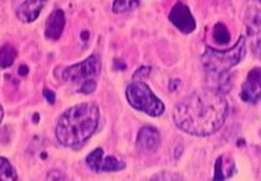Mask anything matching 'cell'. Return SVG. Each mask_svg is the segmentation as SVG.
I'll return each mask as SVG.
<instances>
[{"label": "cell", "mask_w": 261, "mask_h": 181, "mask_svg": "<svg viewBox=\"0 0 261 181\" xmlns=\"http://www.w3.org/2000/svg\"><path fill=\"white\" fill-rule=\"evenodd\" d=\"M229 104L225 95L213 87L192 92L173 109V121L181 131L195 137L214 134L225 123Z\"/></svg>", "instance_id": "cell-1"}, {"label": "cell", "mask_w": 261, "mask_h": 181, "mask_svg": "<svg viewBox=\"0 0 261 181\" xmlns=\"http://www.w3.org/2000/svg\"><path fill=\"white\" fill-rule=\"evenodd\" d=\"M100 120V109L93 103H82L69 107L59 118L55 135L59 143L67 148L84 144L96 131Z\"/></svg>", "instance_id": "cell-2"}, {"label": "cell", "mask_w": 261, "mask_h": 181, "mask_svg": "<svg viewBox=\"0 0 261 181\" xmlns=\"http://www.w3.org/2000/svg\"><path fill=\"white\" fill-rule=\"evenodd\" d=\"M246 54V38L241 35L237 44L231 49L218 50L212 47H206L201 55V64L206 74L214 81V85L209 86L219 90L225 94L230 89L231 83L229 79V70L238 65Z\"/></svg>", "instance_id": "cell-3"}, {"label": "cell", "mask_w": 261, "mask_h": 181, "mask_svg": "<svg viewBox=\"0 0 261 181\" xmlns=\"http://www.w3.org/2000/svg\"><path fill=\"white\" fill-rule=\"evenodd\" d=\"M126 98L130 106L153 118L160 117L166 109L163 101L155 96L143 80L132 81L126 89Z\"/></svg>", "instance_id": "cell-4"}, {"label": "cell", "mask_w": 261, "mask_h": 181, "mask_svg": "<svg viewBox=\"0 0 261 181\" xmlns=\"http://www.w3.org/2000/svg\"><path fill=\"white\" fill-rule=\"evenodd\" d=\"M101 73V60L98 55L93 54L81 63L71 65L62 72V79L71 83H82L95 80Z\"/></svg>", "instance_id": "cell-5"}, {"label": "cell", "mask_w": 261, "mask_h": 181, "mask_svg": "<svg viewBox=\"0 0 261 181\" xmlns=\"http://www.w3.org/2000/svg\"><path fill=\"white\" fill-rule=\"evenodd\" d=\"M245 25L252 53L261 59V10L252 7L246 11Z\"/></svg>", "instance_id": "cell-6"}, {"label": "cell", "mask_w": 261, "mask_h": 181, "mask_svg": "<svg viewBox=\"0 0 261 181\" xmlns=\"http://www.w3.org/2000/svg\"><path fill=\"white\" fill-rule=\"evenodd\" d=\"M169 20L179 32L183 34H191L195 30V20L188 5L184 3H175L169 13Z\"/></svg>", "instance_id": "cell-7"}, {"label": "cell", "mask_w": 261, "mask_h": 181, "mask_svg": "<svg viewBox=\"0 0 261 181\" xmlns=\"http://www.w3.org/2000/svg\"><path fill=\"white\" fill-rule=\"evenodd\" d=\"M161 145L160 131L153 126H143L137 135V148L143 152H155Z\"/></svg>", "instance_id": "cell-8"}, {"label": "cell", "mask_w": 261, "mask_h": 181, "mask_svg": "<svg viewBox=\"0 0 261 181\" xmlns=\"http://www.w3.org/2000/svg\"><path fill=\"white\" fill-rule=\"evenodd\" d=\"M65 22V13L61 9L54 10L47 18L46 24H45V36L50 40H58L64 32Z\"/></svg>", "instance_id": "cell-9"}, {"label": "cell", "mask_w": 261, "mask_h": 181, "mask_svg": "<svg viewBox=\"0 0 261 181\" xmlns=\"http://www.w3.org/2000/svg\"><path fill=\"white\" fill-rule=\"evenodd\" d=\"M44 7L45 2L41 0H28L16 8V16L22 22H33L39 18Z\"/></svg>", "instance_id": "cell-10"}, {"label": "cell", "mask_w": 261, "mask_h": 181, "mask_svg": "<svg viewBox=\"0 0 261 181\" xmlns=\"http://www.w3.org/2000/svg\"><path fill=\"white\" fill-rule=\"evenodd\" d=\"M237 172L235 161L229 155H220L215 161L214 177L213 181H226Z\"/></svg>", "instance_id": "cell-11"}, {"label": "cell", "mask_w": 261, "mask_h": 181, "mask_svg": "<svg viewBox=\"0 0 261 181\" xmlns=\"http://www.w3.org/2000/svg\"><path fill=\"white\" fill-rule=\"evenodd\" d=\"M240 98L241 100L248 104H257L261 100V87L246 80L241 86Z\"/></svg>", "instance_id": "cell-12"}, {"label": "cell", "mask_w": 261, "mask_h": 181, "mask_svg": "<svg viewBox=\"0 0 261 181\" xmlns=\"http://www.w3.org/2000/svg\"><path fill=\"white\" fill-rule=\"evenodd\" d=\"M103 150L97 148L93 150L92 152H90L86 157V164L87 166L91 169L92 171L95 172H100L101 171V166H102V161H103Z\"/></svg>", "instance_id": "cell-13"}, {"label": "cell", "mask_w": 261, "mask_h": 181, "mask_svg": "<svg viewBox=\"0 0 261 181\" xmlns=\"http://www.w3.org/2000/svg\"><path fill=\"white\" fill-rule=\"evenodd\" d=\"M0 175L2 181H18V174L7 157L2 156L0 159Z\"/></svg>", "instance_id": "cell-14"}, {"label": "cell", "mask_w": 261, "mask_h": 181, "mask_svg": "<svg viewBox=\"0 0 261 181\" xmlns=\"http://www.w3.org/2000/svg\"><path fill=\"white\" fill-rule=\"evenodd\" d=\"M213 38L218 44H228L230 41V33L223 22H218L213 29Z\"/></svg>", "instance_id": "cell-15"}, {"label": "cell", "mask_w": 261, "mask_h": 181, "mask_svg": "<svg viewBox=\"0 0 261 181\" xmlns=\"http://www.w3.org/2000/svg\"><path fill=\"white\" fill-rule=\"evenodd\" d=\"M126 168V164L123 161L116 159L115 156H106L102 161V166H101V171L105 172H110V171H120L122 169Z\"/></svg>", "instance_id": "cell-16"}, {"label": "cell", "mask_w": 261, "mask_h": 181, "mask_svg": "<svg viewBox=\"0 0 261 181\" xmlns=\"http://www.w3.org/2000/svg\"><path fill=\"white\" fill-rule=\"evenodd\" d=\"M16 58V50L15 48L11 47L10 44H5L2 47V67L7 69L11 64L14 63Z\"/></svg>", "instance_id": "cell-17"}, {"label": "cell", "mask_w": 261, "mask_h": 181, "mask_svg": "<svg viewBox=\"0 0 261 181\" xmlns=\"http://www.w3.org/2000/svg\"><path fill=\"white\" fill-rule=\"evenodd\" d=\"M140 5L138 0H116L112 4L113 13H126Z\"/></svg>", "instance_id": "cell-18"}, {"label": "cell", "mask_w": 261, "mask_h": 181, "mask_svg": "<svg viewBox=\"0 0 261 181\" xmlns=\"http://www.w3.org/2000/svg\"><path fill=\"white\" fill-rule=\"evenodd\" d=\"M149 181H184L179 174L171 171H162L155 174Z\"/></svg>", "instance_id": "cell-19"}, {"label": "cell", "mask_w": 261, "mask_h": 181, "mask_svg": "<svg viewBox=\"0 0 261 181\" xmlns=\"http://www.w3.org/2000/svg\"><path fill=\"white\" fill-rule=\"evenodd\" d=\"M246 80L251 81V83L256 84V85L261 87V67H254V69H251L249 72Z\"/></svg>", "instance_id": "cell-20"}, {"label": "cell", "mask_w": 261, "mask_h": 181, "mask_svg": "<svg viewBox=\"0 0 261 181\" xmlns=\"http://www.w3.org/2000/svg\"><path fill=\"white\" fill-rule=\"evenodd\" d=\"M96 86H97V84H96V80L85 81V83L82 84L81 87H80V92L84 93V94H91V93L95 92Z\"/></svg>", "instance_id": "cell-21"}, {"label": "cell", "mask_w": 261, "mask_h": 181, "mask_svg": "<svg viewBox=\"0 0 261 181\" xmlns=\"http://www.w3.org/2000/svg\"><path fill=\"white\" fill-rule=\"evenodd\" d=\"M42 94H44L45 99H46V100H47V103H49V104L55 103V99H56L55 98V93L51 92V90H49V89H44Z\"/></svg>", "instance_id": "cell-22"}, {"label": "cell", "mask_w": 261, "mask_h": 181, "mask_svg": "<svg viewBox=\"0 0 261 181\" xmlns=\"http://www.w3.org/2000/svg\"><path fill=\"white\" fill-rule=\"evenodd\" d=\"M149 67H141V69H138L137 70V73H136L135 74V78H137L138 75H143V74H146V75H148L149 74Z\"/></svg>", "instance_id": "cell-23"}, {"label": "cell", "mask_w": 261, "mask_h": 181, "mask_svg": "<svg viewBox=\"0 0 261 181\" xmlns=\"http://www.w3.org/2000/svg\"><path fill=\"white\" fill-rule=\"evenodd\" d=\"M19 74H20V75H27L28 74V66H27V65H22V66L19 67Z\"/></svg>", "instance_id": "cell-24"}]
</instances>
